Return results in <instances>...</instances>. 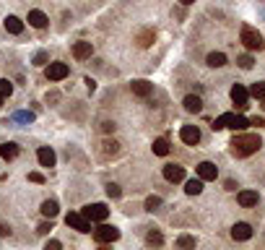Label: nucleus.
Masks as SVG:
<instances>
[{"mask_svg": "<svg viewBox=\"0 0 265 250\" xmlns=\"http://www.w3.org/2000/svg\"><path fill=\"white\" fill-rule=\"evenodd\" d=\"M229 146H231L234 156H249V154H255V151H260L263 141H260V135L257 133H239V135H234L231 138Z\"/></svg>", "mask_w": 265, "mask_h": 250, "instance_id": "nucleus-1", "label": "nucleus"}, {"mask_svg": "<svg viewBox=\"0 0 265 250\" xmlns=\"http://www.w3.org/2000/svg\"><path fill=\"white\" fill-rule=\"evenodd\" d=\"M249 125V120L247 117H242V115H234V112H224L221 117H216L213 120V131H224V128H231V131H245V128Z\"/></svg>", "mask_w": 265, "mask_h": 250, "instance_id": "nucleus-2", "label": "nucleus"}, {"mask_svg": "<svg viewBox=\"0 0 265 250\" xmlns=\"http://www.w3.org/2000/svg\"><path fill=\"white\" fill-rule=\"evenodd\" d=\"M239 42L245 44V47H247L249 52H260V50L265 47V42H263L260 32H255V29H249V26H245V29H242V34H239Z\"/></svg>", "mask_w": 265, "mask_h": 250, "instance_id": "nucleus-3", "label": "nucleus"}, {"mask_svg": "<svg viewBox=\"0 0 265 250\" xmlns=\"http://www.w3.org/2000/svg\"><path fill=\"white\" fill-rule=\"evenodd\" d=\"M94 240L99 242V245L115 242V240H120V230H117V227H112V224H99L94 230Z\"/></svg>", "mask_w": 265, "mask_h": 250, "instance_id": "nucleus-4", "label": "nucleus"}, {"mask_svg": "<svg viewBox=\"0 0 265 250\" xmlns=\"http://www.w3.org/2000/svg\"><path fill=\"white\" fill-rule=\"evenodd\" d=\"M65 224L75 232H91V219H86L81 211H71V214L65 216Z\"/></svg>", "mask_w": 265, "mask_h": 250, "instance_id": "nucleus-5", "label": "nucleus"}, {"mask_svg": "<svg viewBox=\"0 0 265 250\" xmlns=\"http://www.w3.org/2000/svg\"><path fill=\"white\" fill-rule=\"evenodd\" d=\"M81 214L86 216V219H91V222H107L109 209L104 206V203H88V206H83Z\"/></svg>", "mask_w": 265, "mask_h": 250, "instance_id": "nucleus-6", "label": "nucleus"}, {"mask_svg": "<svg viewBox=\"0 0 265 250\" xmlns=\"http://www.w3.org/2000/svg\"><path fill=\"white\" fill-rule=\"evenodd\" d=\"M44 73H47V78H50V81H63L65 76L71 73V68H68V63H50Z\"/></svg>", "mask_w": 265, "mask_h": 250, "instance_id": "nucleus-7", "label": "nucleus"}, {"mask_svg": "<svg viewBox=\"0 0 265 250\" xmlns=\"http://www.w3.org/2000/svg\"><path fill=\"white\" fill-rule=\"evenodd\" d=\"M198 177L203 183H208V180H216L218 177V167L213 162H200L198 164Z\"/></svg>", "mask_w": 265, "mask_h": 250, "instance_id": "nucleus-8", "label": "nucleus"}, {"mask_svg": "<svg viewBox=\"0 0 265 250\" xmlns=\"http://www.w3.org/2000/svg\"><path fill=\"white\" fill-rule=\"evenodd\" d=\"M247 99H249V92H247L245 86H239V83H234V86H231V102L237 104L239 110H245L247 107Z\"/></svg>", "mask_w": 265, "mask_h": 250, "instance_id": "nucleus-9", "label": "nucleus"}, {"mask_svg": "<svg viewBox=\"0 0 265 250\" xmlns=\"http://www.w3.org/2000/svg\"><path fill=\"white\" fill-rule=\"evenodd\" d=\"M164 180H169V183H182V180H185V167L166 164L164 167Z\"/></svg>", "mask_w": 265, "mask_h": 250, "instance_id": "nucleus-10", "label": "nucleus"}, {"mask_svg": "<svg viewBox=\"0 0 265 250\" xmlns=\"http://www.w3.org/2000/svg\"><path fill=\"white\" fill-rule=\"evenodd\" d=\"M179 138H182L187 146H195V143L200 141V131H198V125H182V131H179Z\"/></svg>", "mask_w": 265, "mask_h": 250, "instance_id": "nucleus-11", "label": "nucleus"}, {"mask_svg": "<svg viewBox=\"0 0 265 250\" xmlns=\"http://www.w3.org/2000/svg\"><path fill=\"white\" fill-rule=\"evenodd\" d=\"M91 52H94V47H91V42H75L73 44V58L75 60H88L91 58Z\"/></svg>", "mask_w": 265, "mask_h": 250, "instance_id": "nucleus-12", "label": "nucleus"}, {"mask_svg": "<svg viewBox=\"0 0 265 250\" xmlns=\"http://www.w3.org/2000/svg\"><path fill=\"white\" fill-rule=\"evenodd\" d=\"M237 201H239V206L249 209V206H257V201H260V195H257L255 191H239V193H237Z\"/></svg>", "mask_w": 265, "mask_h": 250, "instance_id": "nucleus-13", "label": "nucleus"}, {"mask_svg": "<svg viewBox=\"0 0 265 250\" xmlns=\"http://www.w3.org/2000/svg\"><path fill=\"white\" fill-rule=\"evenodd\" d=\"M231 237H234V240H249V237H252V227L245 224V222L234 224V227H231Z\"/></svg>", "mask_w": 265, "mask_h": 250, "instance_id": "nucleus-14", "label": "nucleus"}, {"mask_svg": "<svg viewBox=\"0 0 265 250\" xmlns=\"http://www.w3.org/2000/svg\"><path fill=\"white\" fill-rule=\"evenodd\" d=\"M3 26H5V32L8 34H21L24 32V21H21L18 16H5Z\"/></svg>", "mask_w": 265, "mask_h": 250, "instance_id": "nucleus-15", "label": "nucleus"}, {"mask_svg": "<svg viewBox=\"0 0 265 250\" xmlns=\"http://www.w3.org/2000/svg\"><path fill=\"white\" fill-rule=\"evenodd\" d=\"M36 159H39L42 167H55V151H52L50 146H42L39 151H36Z\"/></svg>", "mask_w": 265, "mask_h": 250, "instance_id": "nucleus-16", "label": "nucleus"}, {"mask_svg": "<svg viewBox=\"0 0 265 250\" xmlns=\"http://www.w3.org/2000/svg\"><path fill=\"white\" fill-rule=\"evenodd\" d=\"M130 86H133V94H138V96H148L151 92H154V83H148L146 78H138V81H133Z\"/></svg>", "mask_w": 265, "mask_h": 250, "instance_id": "nucleus-17", "label": "nucleus"}, {"mask_svg": "<svg viewBox=\"0 0 265 250\" xmlns=\"http://www.w3.org/2000/svg\"><path fill=\"white\" fill-rule=\"evenodd\" d=\"M29 24L34 29H44L47 26V16H44L42 11H29Z\"/></svg>", "mask_w": 265, "mask_h": 250, "instance_id": "nucleus-18", "label": "nucleus"}, {"mask_svg": "<svg viewBox=\"0 0 265 250\" xmlns=\"http://www.w3.org/2000/svg\"><path fill=\"white\" fill-rule=\"evenodd\" d=\"M0 156L8 159V162H11V159H16L18 156V146H16V143H0Z\"/></svg>", "mask_w": 265, "mask_h": 250, "instance_id": "nucleus-19", "label": "nucleus"}, {"mask_svg": "<svg viewBox=\"0 0 265 250\" xmlns=\"http://www.w3.org/2000/svg\"><path fill=\"white\" fill-rule=\"evenodd\" d=\"M185 193H187V195H200V193H203V180H200V177L187 180V183H185Z\"/></svg>", "mask_w": 265, "mask_h": 250, "instance_id": "nucleus-20", "label": "nucleus"}, {"mask_svg": "<svg viewBox=\"0 0 265 250\" xmlns=\"http://www.w3.org/2000/svg\"><path fill=\"white\" fill-rule=\"evenodd\" d=\"M185 110L187 112H200L203 110V99H200V96H195V94L185 96Z\"/></svg>", "mask_w": 265, "mask_h": 250, "instance_id": "nucleus-21", "label": "nucleus"}, {"mask_svg": "<svg viewBox=\"0 0 265 250\" xmlns=\"http://www.w3.org/2000/svg\"><path fill=\"white\" fill-rule=\"evenodd\" d=\"M206 63L211 68H221V65H226V55L224 52H211V55L206 58Z\"/></svg>", "mask_w": 265, "mask_h": 250, "instance_id": "nucleus-22", "label": "nucleus"}, {"mask_svg": "<svg viewBox=\"0 0 265 250\" xmlns=\"http://www.w3.org/2000/svg\"><path fill=\"white\" fill-rule=\"evenodd\" d=\"M154 154L156 156H166V154H169V141H166V138H156L154 141Z\"/></svg>", "mask_w": 265, "mask_h": 250, "instance_id": "nucleus-23", "label": "nucleus"}, {"mask_svg": "<svg viewBox=\"0 0 265 250\" xmlns=\"http://www.w3.org/2000/svg\"><path fill=\"white\" fill-rule=\"evenodd\" d=\"M57 211H60V209H57V201H44V203H42V214H44V216L55 219Z\"/></svg>", "mask_w": 265, "mask_h": 250, "instance_id": "nucleus-24", "label": "nucleus"}, {"mask_svg": "<svg viewBox=\"0 0 265 250\" xmlns=\"http://www.w3.org/2000/svg\"><path fill=\"white\" fill-rule=\"evenodd\" d=\"M249 96H255V99H265V81H257L249 86Z\"/></svg>", "mask_w": 265, "mask_h": 250, "instance_id": "nucleus-25", "label": "nucleus"}, {"mask_svg": "<svg viewBox=\"0 0 265 250\" xmlns=\"http://www.w3.org/2000/svg\"><path fill=\"white\" fill-rule=\"evenodd\" d=\"M146 242H148V245H161V242H164V237H161V232L151 230V232L146 234Z\"/></svg>", "mask_w": 265, "mask_h": 250, "instance_id": "nucleus-26", "label": "nucleus"}, {"mask_svg": "<svg viewBox=\"0 0 265 250\" xmlns=\"http://www.w3.org/2000/svg\"><path fill=\"white\" fill-rule=\"evenodd\" d=\"M13 94V83L8 78H0V96H11Z\"/></svg>", "mask_w": 265, "mask_h": 250, "instance_id": "nucleus-27", "label": "nucleus"}, {"mask_svg": "<svg viewBox=\"0 0 265 250\" xmlns=\"http://www.w3.org/2000/svg\"><path fill=\"white\" fill-rule=\"evenodd\" d=\"M159 206H161V198H159V195H148L146 198V211H156Z\"/></svg>", "mask_w": 265, "mask_h": 250, "instance_id": "nucleus-28", "label": "nucleus"}, {"mask_svg": "<svg viewBox=\"0 0 265 250\" xmlns=\"http://www.w3.org/2000/svg\"><path fill=\"white\" fill-rule=\"evenodd\" d=\"M179 248H195V237H190V234H182V237L177 240Z\"/></svg>", "mask_w": 265, "mask_h": 250, "instance_id": "nucleus-29", "label": "nucleus"}, {"mask_svg": "<svg viewBox=\"0 0 265 250\" xmlns=\"http://www.w3.org/2000/svg\"><path fill=\"white\" fill-rule=\"evenodd\" d=\"M107 195H109V198H120V195H123V191H120L117 183H109V185H107Z\"/></svg>", "mask_w": 265, "mask_h": 250, "instance_id": "nucleus-30", "label": "nucleus"}, {"mask_svg": "<svg viewBox=\"0 0 265 250\" xmlns=\"http://www.w3.org/2000/svg\"><path fill=\"white\" fill-rule=\"evenodd\" d=\"M237 63H239V68H245V71H249V68H252V63H255V60H252V55H242V58L237 60Z\"/></svg>", "mask_w": 265, "mask_h": 250, "instance_id": "nucleus-31", "label": "nucleus"}, {"mask_svg": "<svg viewBox=\"0 0 265 250\" xmlns=\"http://www.w3.org/2000/svg\"><path fill=\"white\" fill-rule=\"evenodd\" d=\"M104 151H107V154H112V156H115L117 151H120V146H117L115 141H107V143H104Z\"/></svg>", "mask_w": 265, "mask_h": 250, "instance_id": "nucleus-32", "label": "nucleus"}, {"mask_svg": "<svg viewBox=\"0 0 265 250\" xmlns=\"http://www.w3.org/2000/svg\"><path fill=\"white\" fill-rule=\"evenodd\" d=\"M151 39H154V32H143L141 34V44H143V47H148Z\"/></svg>", "mask_w": 265, "mask_h": 250, "instance_id": "nucleus-33", "label": "nucleus"}, {"mask_svg": "<svg viewBox=\"0 0 265 250\" xmlns=\"http://www.w3.org/2000/svg\"><path fill=\"white\" fill-rule=\"evenodd\" d=\"M34 65H47V52H36Z\"/></svg>", "mask_w": 265, "mask_h": 250, "instance_id": "nucleus-34", "label": "nucleus"}, {"mask_svg": "<svg viewBox=\"0 0 265 250\" xmlns=\"http://www.w3.org/2000/svg\"><path fill=\"white\" fill-rule=\"evenodd\" d=\"M16 120H24V123H32V120H34V115H32V112H18V115H16Z\"/></svg>", "mask_w": 265, "mask_h": 250, "instance_id": "nucleus-35", "label": "nucleus"}, {"mask_svg": "<svg viewBox=\"0 0 265 250\" xmlns=\"http://www.w3.org/2000/svg\"><path fill=\"white\" fill-rule=\"evenodd\" d=\"M52 230V222H44V224H39V227H36V232H39V234H47Z\"/></svg>", "mask_w": 265, "mask_h": 250, "instance_id": "nucleus-36", "label": "nucleus"}, {"mask_svg": "<svg viewBox=\"0 0 265 250\" xmlns=\"http://www.w3.org/2000/svg\"><path fill=\"white\" fill-rule=\"evenodd\" d=\"M8 234H11V227L5 222H0V237H8Z\"/></svg>", "mask_w": 265, "mask_h": 250, "instance_id": "nucleus-37", "label": "nucleus"}, {"mask_svg": "<svg viewBox=\"0 0 265 250\" xmlns=\"http://www.w3.org/2000/svg\"><path fill=\"white\" fill-rule=\"evenodd\" d=\"M249 125H257V128H265V117H249Z\"/></svg>", "mask_w": 265, "mask_h": 250, "instance_id": "nucleus-38", "label": "nucleus"}, {"mask_svg": "<svg viewBox=\"0 0 265 250\" xmlns=\"http://www.w3.org/2000/svg\"><path fill=\"white\" fill-rule=\"evenodd\" d=\"M29 180H32V183H44V175H39V172H32Z\"/></svg>", "mask_w": 265, "mask_h": 250, "instance_id": "nucleus-39", "label": "nucleus"}, {"mask_svg": "<svg viewBox=\"0 0 265 250\" xmlns=\"http://www.w3.org/2000/svg\"><path fill=\"white\" fill-rule=\"evenodd\" d=\"M60 248H63V245H60L57 240H50V242H47V250H60Z\"/></svg>", "mask_w": 265, "mask_h": 250, "instance_id": "nucleus-40", "label": "nucleus"}, {"mask_svg": "<svg viewBox=\"0 0 265 250\" xmlns=\"http://www.w3.org/2000/svg\"><path fill=\"white\" fill-rule=\"evenodd\" d=\"M226 191H237V183H234V180H226Z\"/></svg>", "mask_w": 265, "mask_h": 250, "instance_id": "nucleus-41", "label": "nucleus"}, {"mask_svg": "<svg viewBox=\"0 0 265 250\" xmlns=\"http://www.w3.org/2000/svg\"><path fill=\"white\" fill-rule=\"evenodd\" d=\"M102 131H104V133H109V131H115V125H112V123H104V125H102Z\"/></svg>", "mask_w": 265, "mask_h": 250, "instance_id": "nucleus-42", "label": "nucleus"}, {"mask_svg": "<svg viewBox=\"0 0 265 250\" xmlns=\"http://www.w3.org/2000/svg\"><path fill=\"white\" fill-rule=\"evenodd\" d=\"M179 3H182V5H193L195 0H179Z\"/></svg>", "mask_w": 265, "mask_h": 250, "instance_id": "nucleus-43", "label": "nucleus"}, {"mask_svg": "<svg viewBox=\"0 0 265 250\" xmlns=\"http://www.w3.org/2000/svg\"><path fill=\"white\" fill-rule=\"evenodd\" d=\"M3 99H5V96H0V104H3Z\"/></svg>", "mask_w": 265, "mask_h": 250, "instance_id": "nucleus-44", "label": "nucleus"}]
</instances>
